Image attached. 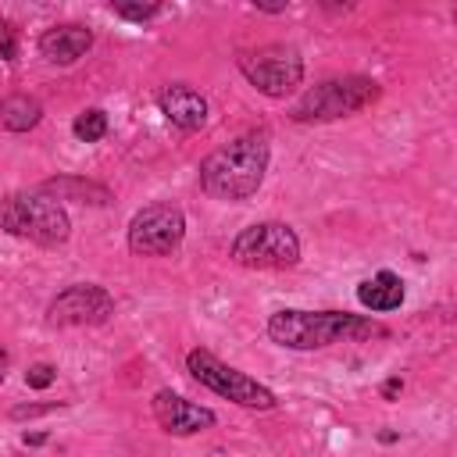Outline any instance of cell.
I'll use <instances>...</instances> for the list:
<instances>
[{
  "label": "cell",
  "instance_id": "obj_12",
  "mask_svg": "<svg viewBox=\"0 0 457 457\" xmlns=\"http://www.w3.org/2000/svg\"><path fill=\"white\" fill-rule=\"evenodd\" d=\"M93 46V29L68 21V25H54L39 36V54L50 64H75L79 57H86Z\"/></svg>",
  "mask_w": 457,
  "mask_h": 457
},
{
  "label": "cell",
  "instance_id": "obj_17",
  "mask_svg": "<svg viewBox=\"0 0 457 457\" xmlns=\"http://www.w3.org/2000/svg\"><path fill=\"white\" fill-rule=\"evenodd\" d=\"M111 11L118 18H125V21H150V18H157L164 11V4H114Z\"/></svg>",
  "mask_w": 457,
  "mask_h": 457
},
{
  "label": "cell",
  "instance_id": "obj_16",
  "mask_svg": "<svg viewBox=\"0 0 457 457\" xmlns=\"http://www.w3.org/2000/svg\"><path fill=\"white\" fill-rule=\"evenodd\" d=\"M107 129H111V121H107V114H104L100 107H86V111L75 114V121H71V132H75V139H82V143H100V139L107 136Z\"/></svg>",
  "mask_w": 457,
  "mask_h": 457
},
{
  "label": "cell",
  "instance_id": "obj_8",
  "mask_svg": "<svg viewBox=\"0 0 457 457\" xmlns=\"http://www.w3.org/2000/svg\"><path fill=\"white\" fill-rule=\"evenodd\" d=\"M186 239V214L179 204L157 200L132 214L125 228V243L136 257H168Z\"/></svg>",
  "mask_w": 457,
  "mask_h": 457
},
{
  "label": "cell",
  "instance_id": "obj_3",
  "mask_svg": "<svg viewBox=\"0 0 457 457\" xmlns=\"http://www.w3.org/2000/svg\"><path fill=\"white\" fill-rule=\"evenodd\" d=\"M0 228L36 246H61L71 236V218L54 196L39 189H18L0 204Z\"/></svg>",
  "mask_w": 457,
  "mask_h": 457
},
{
  "label": "cell",
  "instance_id": "obj_11",
  "mask_svg": "<svg viewBox=\"0 0 457 457\" xmlns=\"http://www.w3.org/2000/svg\"><path fill=\"white\" fill-rule=\"evenodd\" d=\"M157 107H161V114H164L175 129H182V132L204 129V125H207V114H211L207 96L196 93V89L186 86V82L161 86V89H157Z\"/></svg>",
  "mask_w": 457,
  "mask_h": 457
},
{
  "label": "cell",
  "instance_id": "obj_9",
  "mask_svg": "<svg viewBox=\"0 0 457 457\" xmlns=\"http://www.w3.org/2000/svg\"><path fill=\"white\" fill-rule=\"evenodd\" d=\"M114 296L96 282H71L46 303V321L54 328H93L111 321Z\"/></svg>",
  "mask_w": 457,
  "mask_h": 457
},
{
  "label": "cell",
  "instance_id": "obj_5",
  "mask_svg": "<svg viewBox=\"0 0 457 457\" xmlns=\"http://www.w3.org/2000/svg\"><path fill=\"white\" fill-rule=\"evenodd\" d=\"M228 257L253 271H286L300 264V236L286 221H253L236 232Z\"/></svg>",
  "mask_w": 457,
  "mask_h": 457
},
{
  "label": "cell",
  "instance_id": "obj_7",
  "mask_svg": "<svg viewBox=\"0 0 457 457\" xmlns=\"http://www.w3.org/2000/svg\"><path fill=\"white\" fill-rule=\"evenodd\" d=\"M236 68L257 93L271 100H286L303 82V57L289 43H268V46L246 50L236 57Z\"/></svg>",
  "mask_w": 457,
  "mask_h": 457
},
{
  "label": "cell",
  "instance_id": "obj_6",
  "mask_svg": "<svg viewBox=\"0 0 457 457\" xmlns=\"http://www.w3.org/2000/svg\"><path fill=\"white\" fill-rule=\"evenodd\" d=\"M186 371H189L193 382H200L204 389L218 393V396L228 400V403H239V407H246V411H275V407H278L275 393H271L264 382H257V378H250L246 371L225 364L221 357H214V353L204 350V346H193V350L186 353Z\"/></svg>",
  "mask_w": 457,
  "mask_h": 457
},
{
  "label": "cell",
  "instance_id": "obj_10",
  "mask_svg": "<svg viewBox=\"0 0 457 457\" xmlns=\"http://www.w3.org/2000/svg\"><path fill=\"white\" fill-rule=\"evenodd\" d=\"M150 411H154V421L168 436H200V432L214 428V421H218V414L211 407H200L171 389H157L150 400Z\"/></svg>",
  "mask_w": 457,
  "mask_h": 457
},
{
  "label": "cell",
  "instance_id": "obj_13",
  "mask_svg": "<svg viewBox=\"0 0 457 457\" xmlns=\"http://www.w3.org/2000/svg\"><path fill=\"white\" fill-rule=\"evenodd\" d=\"M357 300L364 311L371 314H386L396 311L403 303V278L396 271H375L357 286Z\"/></svg>",
  "mask_w": 457,
  "mask_h": 457
},
{
  "label": "cell",
  "instance_id": "obj_1",
  "mask_svg": "<svg viewBox=\"0 0 457 457\" xmlns=\"http://www.w3.org/2000/svg\"><path fill=\"white\" fill-rule=\"evenodd\" d=\"M389 336L386 325H378L368 314L350 311H303V307H282L268 318V339L282 350H325L336 343H364Z\"/></svg>",
  "mask_w": 457,
  "mask_h": 457
},
{
  "label": "cell",
  "instance_id": "obj_15",
  "mask_svg": "<svg viewBox=\"0 0 457 457\" xmlns=\"http://www.w3.org/2000/svg\"><path fill=\"white\" fill-rule=\"evenodd\" d=\"M43 121V104L29 93H11L0 100V129L7 132H29Z\"/></svg>",
  "mask_w": 457,
  "mask_h": 457
},
{
  "label": "cell",
  "instance_id": "obj_4",
  "mask_svg": "<svg viewBox=\"0 0 457 457\" xmlns=\"http://www.w3.org/2000/svg\"><path fill=\"white\" fill-rule=\"evenodd\" d=\"M382 96V86L368 75H336V79H321L311 89L300 93V100L289 107V118L300 125H314V121H336V118H350L364 107H371Z\"/></svg>",
  "mask_w": 457,
  "mask_h": 457
},
{
  "label": "cell",
  "instance_id": "obj_14",
  "mask_svg": "<svg viewBox=\"0 0 457 457\" xmlns=\"http://www.w3.org/2000/svg\"><path fill=\"white\" fill-rule=\"evenodd\" d=\"M39 193L54 196L57 204H61V200H79V204H93V207H104V204H111V189H107V186H100V182H89V179H75V175L43 179V182H39Z\"/></svg>",
  "mask_w": 457,
  "mask_h": 457
},
{
  "label": "cell",
  "instance_id": "obj_19",
  "mask_svg": "<svg viewBox=\"0 0 457 457\" xmlns=\"http://www.w3.org/2000/svg\"><path fill=\"white\" fill-rule=\"evenodd\" d=\"M14 54H18V36H14V29L0 18V61H14Z\"/></svg>",
  "mask_w": 457,
  "mask_h": 457
},
{
  "label": "cell",
  "instance_id": "obj_21",
  "mask_svg": "<svg viewBox=\"0 0 457 457\" xmlns=\"http://www.w3.org/2000/svg\"><path fill=\"white\" fill-rule=\"evenodd\" d=\"M400 389H403V382H400V378H386V382H382V400H393Z\"/></svg>",
  "mask_w": 457,
  "mask_h": 457
},
{
  "label": "cell",
  "instance_id": "obj_20",
  "mask_svg": "<svg viewBox=\"0 0 457 457\" xmlns=\"http://www.w3.org/2000/svg\"><path fill=\"white\" fill-rule=\"evenodd\" d=\"M61 403H25V407H14L11 418H36V414H46V411H57Z\"/></svg>",
  "mask_w": 457,
  "mask_h": 457
},
{
  "label": "cell",
  "instance_id": "obj_22",
  "mask_svg": "<svg viewBox=\"0 0 457 457\" xmlns=\"http://www.w3.org/2000/svg\"><path fill=\"white\" fill-rule=\"evenodd\" d=\"M7 368H11V353L0 346V386H4V378H7Z\"/></svg>",
  "mask_w": 457,
  "mask_h": 457
},
{
  "label": "cell",
  "instance_id": "obj_2",
  "mask_svg": "<svg viewBox=\"0 0 457 457\" xmlns=\"http://www.w3.org/2000/svg\"><path fill=\"white\" fill-rule=\"evenodd\" d=\"M268 161H271L268 132L250 129V132L236 136L232 143L211 150L200 161V189L211 200H221V204L250 200L264 182Z\"/></svg>",
  "mask_w": 457,
  "mask_h": 457
},
{
  "label": "cell",
  "instance_id": "obj_18",
  "mask_svg": "<svg viewBox=\"0 0 457 457\" xmlns=\"http://www.w3.org/2000/svg\"><path fill=\"white\" fill-rule=\"evenodd\" d=\"M54 378H57V368L46 364V361L29 364V371H25V386L29 389H46V386H54Z\"/></svg>",
  "mask_w": 457,
  "mask_h": 457
}]
</instances>
